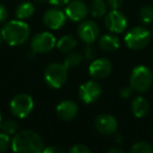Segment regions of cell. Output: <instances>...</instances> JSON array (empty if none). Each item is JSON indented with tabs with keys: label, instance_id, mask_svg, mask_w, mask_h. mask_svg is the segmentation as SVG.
<instances>
[{
	"label": "cell",
	"instance_id": "cell-7",
	"mask_svg": "<svg viewBox=\"0 0 153 153\" xmlns=\"http://www.w3.org/2000/svg\"><path fill=\"white\" fill-rule=\"evenodd\" d=\"M57 44L56 38L48 32H41L36 34L32 39L30 48L36 53H45L53 48Z\"/></svg>",
	"mask_w": 153,
	"mask_h": 153
},
{
	"label": "cell",
	"instance_id": "cell-31",
	"mask_svg": "<svg viewBox=\"0 0 153 153\" xmlns=\"http://www.w3.org/2000/svg\"><path fill=\"white\" fill-rule=\"evenodd\" d=\"M42 152H44V153H63L64 150L57 146H49V147H46V148L43 149Z\"/></svg>",
	"mask_w": 153,
	"mask_h": 153
},
{
	"label": "cell",
	"instance_id": "cell-35",
	"mask_svg": "<svg viewBox=\"0 0 153 153\" xmlns=\"http://www.w3.org/2000/svg\"><path fill=\"white\" fill-rule=\"evenodd\" d=\"M117 137L115 138V140H117V143H120V142H121V140H122V137H121V135H117Z\"/></svg>",
	"mask_w": 153,
	"mask_h": 153
},
{
	"label": "cell",
	"instance_id": "cell-34",
	"mask_svg": "<svg viewBox=\"0 0 153 153\" xmlns=\"http://www.w3.org/2000/svg\"><path fill=\"white\" fill-rule=\"evenodd\" d=\"M1 125H2V114H1V111H0V129H1Z\"/></svg>",
	"mask_w": 153,
	"mask_h": 153
},
{
	"label": "cell",
	"instance_id": "cell-1",
	"mask_svg": "<svg viewBox=\"0 0 153 153\" xmlns=\"http://www.w3.org/2000/svg\"><path fill=\"white\" fill-rule=\"evenodd\" d=\"M12 149L20 153H40L44 149V142L37 132L23 130L13 137Z\"/></svg>",
	"mask_w": 153,
	"mask_h": 153
},
{
	"label": "cell",
	"instance_id": "cell-38",
	"mask_svg": "<svg viewBox=\"0 0 153 153\" xmlns=\"http://www.w3.org/2000/svg\"><path fill=\"white\" fill-rule=\"evenodd\" d=\"M152 36H153V28H152Z\"/></svg>",
	"mask_w": 153,
	"mask_h": 153
},
{
	"label": "cell",
	"instance_id": "cell-10",
	"mask_svg": "<svg viewBox=\"0 0 153 153\" xmlns=\"http://www.w3.org/2000/svg\"><path fill=\"white\" fill-rule=\"evenodd\" d=\"M78 36L86 44H94L100 36L99 25L92 20H83L78 26Z\"/></svg>",
	"mask_w": 153,
	"mask_h": 153
},
{
	"label": "cell",
	"instance_id": "cell-13",
	"mask_svg": "<svg viewBox=\"0 0 153 153\" xmlns=\"http://www.w3.org/2000/svg\"><path fill=\"white\" fill-rule=\"evenodd\" d=\"M65 12L59 9H49L43 15V23L51 30H59L66 23Z\"/></svg>",
	"mask_w": 153,
	"mask_h": 153
},
{
	"label": "cell",
	"instance_id": "cell-2",
	"mask_svg": "<svg viewBox=\"0 0 153 153\" xmlns=\"http://www.w3.org/2000/svg\"><path fill=\"white\" fill-rule=\"evenodd\" d=\"M1 35L7 44L11 46H19L30 38V30L28 24L23 20H11L3 25Z\"/></svg>",
	"mask_w": 153,
	"mask_h": 153
},
{
	"label": "cell",
	"instance_id": "cell-6",
	"mask_svg": "<svg viewBox=\"0 0 153 153\" xmlns=\"http://www.w3.org/2000/svg\"><path fill=\"white\" fill-rule=\"evenodd\" d=\"M34 109V100L27 94H18L11 100L10 110L18 119H24Z\"/></svg>",
	"mask_w": 153,
	"mask_h": 153
},
{
	"label": "cell",
	"instance_id": "cell-19",
	"mask_svg": "<svg viewBox=\"0 0 153 153\" xmlns=\"http://www.w3.org/2000/svg\"><path fill=\"white\" fill-rule=\"evenodd\" d=\"M89 12L94 18L104 17L107 14V3L104 0H92L89 5Z\"/></svg>",
	"mask_w": 153,
	"mask_h": 153
},
{
	"label": "cell",
	"instance_id": "cell-25",
	"mask_svg": "<svg viewBox=\"0 0 153 153\" xmlns=\"http://www.w3.org/2000/svg\"><path fill=\"white\" fill-rule=\"evenodd\" d=\"M12 147V140L10 138L9 134L5 132H0V153L5 152Z\"/></svg>",
	"mask_w": 153,
	"mask_h": 153
},
{
	"label": "cell",
	"instance_id": "cell-20",
	"mask_svg": "<svg viewBox=\"0 0 153 153\" xmlns=\"http://www.w3.org/2000/svg\"><path fill=\"white\" fill-rule=\"evenodd\" d=\"M35 12V7L33 3L30 2H23L20 5H18V7L16 9L15 15L17 17V19L19 20H26L28 18H30L34 15Z\"/></svg>",
	"mask_w": 153,
	"mask_h": 153
},
{
	"label": "cell",
	"instance_id": "cell-9",
	"mask_svg": "<svg viewBox=\"0 0 153 153\" xmlns=\"http://www.w3.org/2000/svg\"><path fill=\"white\" fill-rule=\"evenodd\" d=\"M104 24L109 32L121 34L127 28V18L119 10H111L105 15Z\"/></svg>",
	"mask_w": 153,
	"mask_h": 153
},
{
	"label": "cell",
	"instance_id": "cell-12",
	"mask_svg": "<svg viewBox=\"0 0 153 153\" xmlns=\"http://www.w3.org/2000/svg\"><path fill=\"white\" fill-rule=\"evenodd\" d=\"M88 71L94 79H105L112 71V63L107 58H99L91 62Z\"/></svg>",
	"mask_w": 153,
	"mask_h": 153
},
{
	"label": "cell",
	"instance_id": "cell-27",
	"mask_svg": "<svg viewBox=\"0 0 153 153\" xmlns=\"http://www.w3.org/2000/svg\"><path fill=\"white\" fill-rule=\"evenodd\" d=\"M133 91H134L133 88H132L130 85L129 86H124V87L121 88V90H120V96L124 99H128L132 96V92Z\"/></svg>",
	"mask_w": 153,
	"mask_h": 153
},
{
	"label": "cell",
	"instance_id": "cell-24",
	"mask_svg": "<svg viewBox=\"0 0 153 153\" xmlns=\"http://www.w3.org/2000/svg\"><path fill=\"white\" fill-rule=\"evenodd\" d=\"M18 129V123L15 120H7V121L2 122V125H1V130L5 133H7L9 135L14 134Z\"/></svg>",
	"mask_w": 153,
	"mask_h": 153
},
{
	"label": "cell",
	"instance_id": "cell-30",
	"mask_svg": "<svg viewBox=\"0 0 153 153\" xmlns=\"http://www.w3.org/2000/svg\"><path fill=\"white\" fill-rule=\"evenodd\" d=\"M94 55H96L94 47L92 46V44H87V46L85 47V58L87 60H91L94 59Z\"/></svg>",
	"mask_w": 153,
	"mask_h": 153
},
{
	"label": "cell",
	"instance_id": "cell-14",
	"mask_svg": "<svg viewBox=\"0 0 153 153\" xmlns=\"http://www.w3.org/2000/svg\"><path fill=\"white\" fill-rule=\"evenodd\" d=\"M94 128L101 134L111 135L117 130V121L110 114H100L94 120Z\"/></svg>",
	"mask_w": 153,
	"mask_h": 153
},
{
	"label": "cell",
	"instance_id": "cell-11",
	"mask_svg": "<svg viewBox=\"0 0 153 153\" xmlns=\"http://www.w3.org/2000/svg\"><path fill=\"white\" fill-rule=\"evenodd\" d=\"M89 13V7L81 0H72L66 5L65 14L71 21L81 22L85 20Z\"/></svg>",
	"mask_w": 153,
	"mask_h": 153
},
{
	"label": "cell",
	"instance_id": "cell-8",
	"mask_svg": "<svg viewBox=\"0 0 153 153\" xmlns=\"http://www.w3.org/2000/svg\"><path fill=\"white\" fill-rule=\"evenodd\" d=\"M102 86L97 81H87L82 84L78 90L80 100L85 104H91L98 101L102 96Z\"/></svg>",
	"mask_w": 153,
	"mask_h": 153
},
{
	"label": "cell",
	"instance_id": "cell-28",
	"mask_svg": "<svg viewBox=\"0 0 153 153\" xmlns=\"http://www.w3.org/2000/svg\"><path fill=\"white\" fill-rule=\"evenodd\" d=\"M9 18V10L5 5L0 4V23L5 22Z\"/></svg>",
	"mask_w": 153,
	"mask_h": 153
},
{
	"label": "cell",
	"instance_id": "cell-33",
	"mask_svg": "<svg viewBox=\"0 0 153 153\" xmlns=\"http://www.w3.org/2000/svg\"><path fill=\"white\" fill-rule=\"evenodd\" d=\"M108 153H123V149L119 148V147H112V148H110L108 151H107Z\"/></svg>",
	"mask_w": 153,
	"mask_h": 153
},
{
	"label": "cell",
	"instance_id": "cell-29",
	"mask_svg": "<svg viewBox=\"0 0 153 153\" xmlns=\"http://www.w3.org/2000/svg\"><path fill=\"white\" fill-rule=\"evenodd\" d=\"M124 0H107V5L111 10H120L123 5Z\"/></svg>",
	"mask_w": 153,
	"mask_h": 153
},
{
	"label": "cell",
	"instance_id": "cell-22",
	"mask_svg": "<svg viewBox=\"0 0 153 153\" xmlns=\"http://www.w3.org/2000/svg\"><path fill=\"white\" fill-rule=\"evenodd\" d=\"M140 19L143 23L150 24L153 22V7L151 5H146L140 11Z\"/></svg>",
	"mask_w": 153,
	"mask_h": 153
},
{
	"label": "cell",
	"instance_id": "cell-18",
	"mask_svg": "<svg viewBox=\"0 0 153 153\" xmlns=\"http://www.w3.org/2000/svg\"><path fill=\"white\" fill-rule=\"evenodd\" d=\"M56 46H57V48L59 49L61 53H68L74 51V47L76 46V40L71 35H65V36L61 37V38L58 40Z\"/></svg>",
	"mask_w": 153,
	"mask_h": 153
},
{
	"label": "cell",
	"instance_id": "cell-15",
	"mask_svg": "<svg viewBox=\"0 0 153 153\" xmlns=\"http://www.w3.org/2000/svg\"><path fill=\"white\" fill-rule=\"evenodd\" d=\"M79 107L71 100L62 101L56 108V113L58 117L64 122H70L78 115Z\"/></svg>",
	"mask_w": 153,
	"mask_h": 153
},
{
	"label": "cell",
	"instance_id": "cell-17",
	"mask_svg": "<svg viewBox=\"0 0 153 153\" xmlns=\"http://www.w3.org/2000/svg\"><path fill=\"white\" fill-rule=\"evenodd\" d=\"M150 105L144 97H136L131 103V111L135 117H144L148 114Z\"/></svg>",
	"mask_w": 153,
	"mask_h": 153
},
{
	"label": "cell",
	"instance_id": "cell-3",
	"mask_svg": "<svg viewBox=\"0 0 153 153\" xmlns=\"http://www.w3.org/2000/svg\"><path fill=\"white\" fill-rule=\"evenodd\" d=\"M153 82V74L148 67L144 65H138L132 70L130 76V86L134 91L146 92L150 89Z\"/></svg>",
	"mask_w": 153,
	"mask_h": 153
},
{
	"label": "cell",
	"instance_id": "cell-37",
	"mask_svg": "<svg viewBox=\"0 0 153 153\" xmlns=\"http://www.w3.org/2000/svg\"><path fill=\"white\" fill-rule=\"evenodd\" d=\"M34 1H36V2H43L45 0H34Z\"/></svg>",
	"mask_w": 153,
	"mask_h": 153
},
{
	"label": "cell",
	"instance_id": "cell-36",
	"mask_svg": "<svg viewBox=\"0 0 153 153\" xmlns=\"http://www.w3.org/2000/svg\"><path fill=\"white\" fill-rule=\"evenodd\" d=\"M2 35H1V32H0V44H1V41H2Z\"/></svg>",
	"mask_w": 153,
	"mask_h": 153
},
{
	"label": "cell",
	"instance_id": "cell-23",
	"mask_svg": "<svg viewBox=\"0 0 153 153\" xmlns=\"http://www.w3.org/2000/svg\"><path fill=\"white\" fill-rule=\"evenodd\" d=\"M131 153H152L153 148L149 143L146 142H137L130 149Z\"/></svg>",
	"mask_w": 153,
	"mask_h": 153
},
{
	"label": "cell",
	"instance_id": "cell-21",
	"mask_svg": "<svg viewBox=\"0 0 153 153\" xmlns=\"http://www.w3.org/2000/svg\"><path fill=\"white\" fill-rule=\"evenodd\" d=\"M82 60H83V55L81 53H79V51H70L66 56L63 64L68 69H70V68L76 67L78 65H80Z\"/></svg>",
	"mask_w": 153,
	"mask_h": 153
},
{
	"label": "cell",
	"instance_id": "cell-32",
	"mask_svg": "<svg viewBox=\"0 0 153 153\" xmlns=\"http://www.w3.org/2000/svg\"><path fill=\"white\" fill-rule=\"evenodd\" d=\"M49 3L55 7H62V5H65L69 2L70 0H48Z\"/></svg>",
	"mask_w": 153,
	"mask_h": 153
},
{
	"label": "cell",
	"instance_id": "cell-4",
	"mask_svg": "<svg viewBox=\"0 0 153 153\" xmlns=\"http://www.w3.org/2000/svg\"><path fill=\"white\" fill-rule=\"evenodd\" d=\"M68 68L62 63H51L45 68L44 80L51 88L59 89L66 83Z\"/></svg>",
	"mask_w": 153,
	"mask_h": 153
},
{
	"label": "cell",
	"instance_id": "cell-5",
	"mask_svg": "<svg viewBox=\"0 0 153 153\" xmlns=\"http://www.w3.org/2000/svg\"><path fill=\"white\" fill-rule=\"evenodd\" d=\"M151 35L148 30L142 26L131 28L125 36V43L132 51H140L145 48L150 42Z\"/></svg>",
	"mask_w": 153,
	"mask_h": 153
},
{
	"label": "cell",
	"instance_id": "cell-16",
	"mask_svg": "<svg viewBox=\"0 0 153 153\" xmlns=\"http://www.w3.org/2000/svg\"><path fill=\"white\" fill-rule=\"evenodd\" d=\"M99 47L101 51L111 53L120 47V39L114 34H106L99 39Z\"/></svg>",
	"mask_w": 153,
	"mask_h": 153
},
{
	"label": "cell",
	"instance_id": "cell-26",
	"mask_svg": "<svg viewBox=\"0 0 153 153\" xmlns=\"http://www.w3.org/2000/svg\"><path fill=\"white\" fill-rule=\"evenodd\" d=\"M70 153H90V149L88 147H86L85 145H81V144H76L74 145L71 148L69 149Z\"/></svg>",
	"mask_w": 153,
	"mask_h": 153
}]
</instances>
